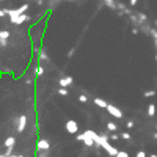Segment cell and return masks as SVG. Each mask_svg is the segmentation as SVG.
Segmentation results:
<instances>
[{"label":"cell","instance_id":"23","mask_svg":"<svg viewBox=\"0 0 157 157\" xmlns=\"http://www.w3.org/2000/svg\"><path fill=\"white\" fill-rule=\"evenodd\" d=\"M135 157H146V152H145V151H138Z\"/></svg>","mask_w":157,"mask_h":157},{"label":"cell","instance_id":"8","mask_svg":"<svg viewBox=\"0 0 157 157\" xmlns=\"http://www.w3.org/2000/svg\"><path fill=\"white\" fill-rule=\"evenodd\" d=\"M27 21H30V16H29V14H21L19 17H16V19L11 21V22L16 24V25H19V24H24V22H27Z\"/></svg>","mask_w":157,"mask_h":157},{"label":"cell","instance_id":"7","mask_svg":"<svg viewBox=\"0 0 157 157\" xmlns=\"http://www.w3.org/2000/svg\"><path fill=\"white\" fill-rule=\"evenodd\" d=\"M25 126H27V116L25 115H21L19 116V123H17V132H24L25 131Z\"/></svg>","mask_w":157,"mask_h":157},{"label":"cell","instance_id":"25","mask_svg":"<svg viewBox=\"0 0 157 157\" xmlns=\"http://www.w3.org/2000/svg\"><path fill=\"white\" fill-rule=\"evenodd\" d=\"M74 52H76V49H74V47H72V49H71V50L68 52V57H69V58H71V57H72V55H74Z\"/></svg>","mask_w":157,"mask_h":157},{"label":"cell","instance_id":"28","mask_svg":"<svg viewBox=\"0 0 157 157\" xmlns=\"http://www.w3.org/2000/svg\"><path fill=\"white\" fill-rule=\"evenodd\" d=\"M5 16H6V14L3 13V10H0V17H5Z\"/></svg>","mask_w":157,"mask_h":157},{"label":"cell","instance_id":"21","mask_svg":"<svg viewBox=\"0 0 157 157\" xmlns=\"http://www.w3.org/2000/svg\"><path fill=\"white\" fill-rule=\"evenodd\" d=\"M2 155H13V148H6L5 154H2Z\"/></svg>","mask_w":157,"mask_h":157},{"label":"cell","instance_id":"19","mask_svg":"<svg viewBox=\"0 0 157 157\" xmlns=\"http://www.w3.org/2000/svg\"><path fill=\"white\" fill-rule=\"evenodd\" d=\"M116 140H119V137L116 134H112V135L108 137V142H116Z\"/></svg>","mask_w":157,"mask_h":157},{"label":"cell","instance_id":"26","mask_svg":"<svg viewBox=\"0 0 157 157\" xmlns=\"http://www.w3.org/2000/svg\"><path fill=\"white\" fill-rule=\"evenodd\" d=\"M127 127H129V129L134 127V121H132V119H131V121H127Z\"/></svg>","mask_w":157,"mask_h":157},{"label":"cell","instance_id":"9","mask_svg":"<svg viewBox=\"0 0 157 157\" xmlns=\"http://www.w3.org/2000/svg\"><path fill=\"white\" fill-rule=\"evenodd\" d=\"M16 145V138L14 137H8L5 140V148H14Z\"/></svg>","mask_w":157,"mask_h":157},{"label":"cell","instance_id":"22","mask_svg":"<svg viewBox=\"0 0 157 157\" xmlns=\"http://www.w3.org/2000/svg\"><path fill=\"white\" fill-rule=\"evenodd\" d=\"M84 138H85V137H84V134H79V135L76 137V140H77V142H84Z\"/></svg>","mask_w":157,"mask_h":157},{"label":"cell","instance_id":"14","mask_svg":"<svg viewBox=\"0 0 157 157\" xmlns=\"http://www.w3.org/2000/svg\"><path fill=\"white\" fill-rule=\"evenodd\" d=\"M39 57H41V60H44V61H50V58H49V55L46 53V50H39Z\"/></svg>","mask_w":157,"mask_h":157},{"label":"cell","instance_id":"3","mask_svg":"<svg viewBox=\"0 0 157 157\" xmlns=\"http://www.w3.org/2000/svg\"><path fill=\"white\" fill-rule=\"evenodd\" d=\"M66 131H68L69 134H77V131H79V124H77V121H74V119H69V121L66 123Z\"/></svg>","mask_w":157,"mask_h":157},{"label":"cell","instance_id":"29","mask_svg":"<svg viewBox=\"0 0 157 157\" xmlns=\"http://www.w3.org/2000/svg\"><path fill=\"white\" fill-rule=\"evenodd\" d=\"M149 157H157V155H155V154H151V155H149Z\"/></svg>","mask_w":157,"mask_h":157},{"label":"cell","instance_id":"10","mask_svg":"<svg viewBox=\"0 0 157 157\" xmlns=\"http://www.w3.org/2000/svg\"><path fill=\"white\" fill-rule=\"evenodd\" d=\"M94 104H96L97 107H101V108H105L108 102H107V101H104V99H101V97H96V99H94Z\"/></svg>","mask_w":157,"mask_h":157},{"label":"cell","instance_id":"4","mask_svg":"<svg viewBox=\"0 0 157 157\" xmlns=\"http://www.w3.org/2000/svg\"><path fill=\"white\" fill-rule=\"evenodd\" d=\"M36 146H38L39 151H49V149H50V143L46 140V138H39L38 145H36Z\"/></svg>","mask_w":157,"mask_h":157},{"label":"cell","instance_id":"17","mask_svg":"<svg viewBox=\"0 0 157 157\" xmlns=\"http://www.w3.org/2000/svg\"><path fill=\"white\" fill-rule=\"evenodd\" d=\"M84 137H85V135H84ZM84 143H85L87 146H93V145H94L93 142H91V138H88V137H85V138H84Z\"/></svg>","mask_w":157,"mask_h":157},{"label":"cell","instance_id":"32","mask_svg":"<svg viewBox=\"0 0 157 157\" xmlns=\"http://www.w3.org/2000/svg\"><path fill=\"white\" fill-rule=\"evenodd\" d=\"M35 2H38V0H35Z\"/></svg>","mask_w":157,"mask_h":157},{"label":"cell","instance_id":"6","mask_svg":"<svg viewBox=\"0 0 157 157\" xmlns=\"http://www.w3.org/2000/svg\"><path fill=\"white\" fill-rule=\"evenodd\" d=\"M72 82H74V79L71 76H66V77H61L58 80V84H60V88H66V87H69L72 84Z\"/></svg>","mask_w":157,"mask_h":157},{"label":"cell","instance_id":"24","mask_svg":"<svg viewBox=\"0 0 157 157\" xmlns=\"http://www.w3.org/2000/svg\"><path fill=\"white\" fill-rule=\"evenodd\" d=\"M121 138H124V140H129V138H131V135H129L127 132H124V134L121 135Z\"/></svg>","mask_w":157,"mask_h":157},{"label":"cell","instance_id":"16","mask_svg":"<svg viewBox=\"0 0 157 157\" xmlns=\"http://www.w3.org/2000/svg\"><path fill=\"white\" fill-rule=\"evenodd\" d=\"M79 102H82V104L88 102V97H87V94H80V96H79Z\"/></svg>","mask_w":157,"mask_h":157},{"label":"cell","instance_id":"20","mask_svg":"<svg viewBox=\"0 0 157 157\" xmlns=\"http://www.w3.org/2000/svg\"><path fill=\"white\" fill-rule=\"evenodd\" d=\"M58 94H61V96H68V90H66V88H60V90H58Z\"/></svg>","mask_w":157,"mask_h":157},{"label":"cell","instance_id":"11","mask_svg":"<svg viewBox=\"0 0 157 157\" xmlns=\"http://www.w3.org/2000/svg\"><path fill=\"white\" fill-rule=\"evenodd\" d=\"M148 115H149L151 118H152V116L155 115V105H154L152 102H151L149 105H148Z\"/></svg>","mask_w":157,"mask_h":157},{"label":"cell","instance_id":"18","mask_svg":"<svg viewBox=\"0 0 157 157\" xmlns=\"http://www.w3.org/2000/svg\"><path fill=\"white\" fill-rule=\"evenodd\" d=\"M115 157H129V154H127L126 151H118Z\"/></svg>","mask_w":157,"mask_h":157},{"label":"cell","instance_id":"13","mask_svg":"<svg viewBox=\"0 0 157 157\" xmlns=\"http://www.w3.org/2000/svg\"><path fill=\"white\" fill-rule=\"evenodd\" d=\"M104 3H105L108 8H112V10H115V8H116V3H115V0H104Z\"/></svg>","mask_w":157,"mask_h":157},{"label":"cell","instance_id":"5","mask_svg":"<svg viewBox=\"0 0 157 157\" xmlns=\"http://www.w3.org/2000/svg\"><path fill=\"white\" fill-rule=\"evenodd\" d=\"M8 38H10V32L8 30H0V46L5 47L8 44Z\"/></svg>","mask_w":157,"mask_h":157},{"label":"cell","instance_id":"15","mask_svg":"<svg viewBox=\"0 0 157 157\" xmlns=\"http://www.w3.org/2000/svg\"><path fill=\"white\" fill-rule=\"evenodd\" d=\"M155 94V90H148V91H145V97H152Z\"/></svg>","mask_w":157,"mask_h":157},{"label":"cell","instance_id":"12","mask_svg":"<svg viewBox=\"0 0 157 157\" xmlns=\"http://www.w3.org/2000/svg\"><path fill=\"white\" fill-rule=\"evenodd\" d=\"M107 129H108V132H113V134H115V131L118 129V126H116L115 123H107Z\"/></svg>","mask_w":157,"mask_h":157},{"label":"cell","instance_id":"30","mask_svg":"<svg viewBox=\"0 0 157 157\" xmlns=\"http://www.w3.org/2000/svg\"><path fill=\"white\" fill-rule=\"evenodd\" d=\"M0 2H3V0H0Z\"/></svg>","mask_w":157,"mask_h":157},{"label":"cell","instance_id":"2","mask_svg":"<svg viewBox=\"0 0 157 157\" xmlns=\"http://www.w3.org/2000/svg\"><path fill=\"white\" fill-rule=\"evenodd\" d=\"M107 112L110 113V115H112L113 118H118V119H121L123 118V112H121V110H119L118 107H115L113 104H107Z\"/></svg>","mask_w":157,"mask_h":157},{"label":"cell","instance_id":"1","mask_svg":"<svg viewBox=\"0 0 157 157\" xmlns=\"http://www.w3.org/2000/svg\"><path fill=\"white\" fill-rule=\"evenodd\" d=\"M29 10V3H25V5H21L19 8H16V10H3V13L6 16H10V19L14 21L16 17H19L21 14H25V11Z\"/></svg>","mask_w":157,"mask_h":157},{"label":"cell","instance_id":"27","mask_svg":"<svg viewBox=\"0 0 157 157\" xmlns=\"http://www.w3.org/2000/svg\"><path fill=\"white\" fill-rule=\"evenodd\" d=\"M137 2H138V0H129V3H131L132 6H135V5H137Z\"/></svg>","mask_w":157,"mask_h":157},{"label":"cell","instance_id":"31","mask_svg":"<svg viewBox=\"0 0 157 157\" xmlns=\"http://www.w3.org/2000/svg\"><path fill=\"white\" fill-rule=\"evenodd\" d=\"M55 2H58V0H55Z\"/></svg>","mask_w":157,"mask_h":157}]
</instances>
